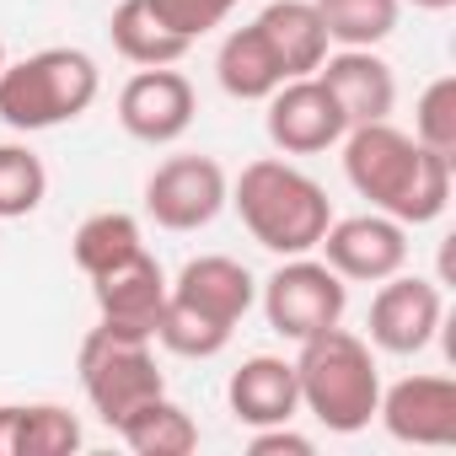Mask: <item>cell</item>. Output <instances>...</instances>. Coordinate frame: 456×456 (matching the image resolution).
Segmentation results:
<instances>
[{
    "mask_svg": "<svg viewBox=\"0 0 456 456\" xmlns=\"http://www.w3.org/2000/svg\"><path fill=\"white\" fill-rule=\"evenodd\" d=\"M225 403H232L237 424L264 429V424H296L301 419V387H296V360L285 354H253L225 381Z\"/></svg>",
    "mask_w": 456,
    "mask_h": 456,
    "instance_id": "16",
    "label": "cell"
},
{
    "mask_svg": "<svg viewBox=\"0 0 456 456\" xmlns=\"http://www.w3.org/2000/svg\"><path fill=\"white\" fill-rule=\"evenodd\" d=\"M317 81L333 92L344 124H381L397 108V76L376 49H328V60L317 65Z\"/></svg>",
    "mask_w": 456,
    "mask_h": 456,
    "instance_id": "14",
    "label": "cell"
},
{
    "mask_svg": "<svg viewBox=\"0 0 456 456\" xmlns=\"http://www.w3.org/2000/svg\"><path fill=\"white\" fill-rule=\"evenodd\" d=\"M167 296L193 306V312H204V317H215V322H225V328H237L253 312V301H258V280L237 258L204 253V258H188L177 269V280H167Z\"/></svg>",
    "mask_w": 456,
    "mask_h": 456,
    "instance_id": "15",
    "label": "cell"
},
{
    "mask_svg": "<svg viewBox=\"0 0 456 456\" xmlns=\"http://www.w3.org/2000/svg\"><path fill=\"white\" fill-rule=\"evenodd\" d=\"M113 435H118L134 456H188V451H199V424H193V413H188L183 403H172L167 392H156V397H145L140 408H129V413L113 424Z\"/></svg>",
    "mask_w": 456,
    "mask_h": 456,
    "instance_id": "19",
    "label": "cell"
},
{
    "mask_svg": "<svg viewBox=\"0 0 456 456\" xmlns=\"http://www.w3.org/2000/svg\"><path fill=\"white\" fill-rule=\"evenodd\" d=\"M317 253L344 285H381L408 269V225L381 209L344 215V220H328Z\"/></svg>",
    "mask_w": 456,
    "mask_h": 456,
    "instance_id": "8",
    "label": "cell"
},
{
    "mask_svg": "<svg viewBox=\"0 0 456 456\" xmlns=\"http://www.w3.org/2000/svg\"><path fill=\"white\" fill-rule=\"evenodd\" d=\"M232 199V177L215 156H167L145 177V215L161 232H204Z\"/></svg>",
    "mask_w": 456,
    "mask_h": 456,
    "instance_id": "7",
    "label": "cell"
},
{
    "mask_svg": "<svg viewBox=\"0 0 456 456\" xmlns=\"http://www.w3.org/2000/svg\"><path fill=\"white\" fill-rule=\"evenodd\" d=\"M338 145H344V177L370 209H381V215H392L403 225H429V220L445 215L456 161L424 151L392 118L354 124V129H344Z\"/></svg>",
    "mask_w": 456,
    "mask_h": 456,
    "instance_id": "1",
    "label": "cell"
},
{
    "mask_svg": "<svg viewBox=\"0 0 456 456\" xmlns=\"http://www.w3.org/2000/svg\"><path fill=\"white\" fill-rule=\"evenodd\" d=\"M258 306L269 317V328L290 344L312 338V333H328L344 322L349 312V285L312 253L301 258H285L264 285H258Z\"/></svg>",
    "mask_w": 456,
    "mask_h": 456,
    "instance_id": "6",
    "label": "cell"
},
{
    "mask_svg": "<svg viewBox=\"0 0 456 456\" xmlns=\"http://www.w3.org/2000/svg\"><path fill=\"white\" fill-rule=\"evenodd\" d=\"M296 387L301 413H312L328 435H360L381 403L376 349L349 328L312 333L296 344Z\"/></svg>",
    "mask_w": 456,
    "mask_h": 456,
    "instance_id": "3",
    "label": "cell"
},
{
    "mask_svg": "<svg viewBox=\"0 0 456 456\" xmlns=\"http://www.w3.org/2000/svg\"><path fill=\"white\" fill-rule=\"evenodd\" d=\"M333 49H376L397 33L403 0H312Z\"/></svg>",
    "mask_w": 456,
    "mask_h": 456,
    "instance_id": "22",
    "label": "cell"
},
{
    "mask_svg": "<svg viewBox=\"0 0 456 456\" xmlns=\"http://www.w3.org/2000/svg\"><path fill=\"white\" fill-rule=\"evenodd\" d=\"M81 370V392L92 403V413L113 429L129 408H140L145 397L167 392V376L156 365V338H134V333H113V328H92L81 338L76 354Z\"/></svg>",
    "mask_w": 456,
    "mask_h": 456,
    "instance_id": "5",
    "label": "cell"
},
{
    "mask_svg": "<svg viewBox=\"0 0 456 456\" xmlns=\"http://www.w3.org/2000/svg\"><path fill=\"white\" fill-rule=\"evenodd\" d=\"M215 81L225 97H237V102H264L274 86H285V70L274 60V49L264 44V33L248 22V28H232L215 54Z\"/></svg>",
    "mask_w": 456,
    "mask_h": 456,
    "instance_id": "18",
    "label": "cell"
},
{
    "mask_svg": "<svg viewBox=\"0 0 456 456\" xmlns=\"http://www.w3.org/2000/svg\"><path fill=\"white\" fill-rule=\"evenodd\" d=\"M232 204L248 225V237L274 253V258H301V253H317L328 220H333V204H328V188L290 167L285 156H258L237 172L232 183Z\"/></svg>",
    "mask_w": 456,
    "mask_h": 456,
    "instance_id": "2",
    "label": "cell"
},
{
    "mask_svg": "<svg viewBox=\"0 0 456 456\" xmlns=\"http://www.w3.org/2000/svg\"><path fill=\"white\" fill-rule=\"evenodd\" d=\"M108 33H113V49H118L129 65H177V60L193 49L188 38H177V33L156 17L151 0H118Z\"/></svg>",
    "mask_w": 456,
    "mask_h": 456,
    "instance_id": "20",
    "label": "cell"
},
{
    "mask_svg": "<svg viewBox=\"0 0 456 456\" xmlns=\"http://www.w3.org/2000/svg\"><path fill=\"white\" fill-rule=\"evenodd\" d=\"M0 70H6V44H0Z\"/></svg>",
    "mask_w": 456,
    "mask_h": 456,
    "instance_id": "32",
    "label": "cell"
},
{
    "mask_svg": "<svg viewBox=\"0 0 456 456\" xmlns=\"http://www.w3.org/2000/svg\"><path fill=\"white\" fill-rule=\"evenodd\" d=\"M145 248V232H140V220L134 215H124V209H97V215H86L81 225H76V237H70V258H76V269L92 280V274H102V269H113V264H124V258H134Z\"/></svg>",
    "mask_w": 456,
    "mask_h": 456,
    "instance_id": "21",
    "label": "cell"
},
{
    "mask_svg": "<svg viewBox=\"0 0 456 456\" xmlns=\"http://www.w3.org/2000/svg\"><path fill=\"white\" fill-rule=\"evenodd\" d=\"M102 92V70L86 49H38L28 60H6L0 70V124L17 134L76 124Z\"/></svg>",
    "mask_w": 456,
    "mask_h": 456,
    "instance_id": "4",
    "label": "cell"
},
{
    "mask_svg": "<svg viewBox=\"0 0 456 456\" xmlns=\"http://www.w3.org/2000/svg\"><path fill=\"white\" fill-rule=\"evenodd\" d=\"M376 419L403 445H424V451L456 445V381L451 376H435V370L403 376V381L381 387Z\"/></svg>",
    "mask_w": 456,
    "mask_h": 456,
    "instance_id": "12",
    "label": "cell"
},
{
    "mask_svg": "<svg viewBox=\"0 0 456 456\" xmlns=\"http://www.w3.org/2000/svg\"><path fill=\"white\" fill-rule=\"evenodd\" d=\"M49 199V167L33 145H0V220H28Z\"/></svg>",
    "mask_w": 456,
    "mask_h": 456,
    "instance_id": "24",
    "label": "cell"
},
{
    "mask_svg": "<svg viewBox=\"0 0 456 456\" xmlns=\"http://www.w3.org/2000/svg\"><path fill=\"white\" fill-rule=\"evenodd\" d=\"M408 6H413V12H451L456 0H408Z\"/></svg>",
    "mask_w": 456,
    "mask_h": 456,
    "instance_id": "30",
    "label": "cell"
},
{
    "mask_svg": "<svg viewBox=\"0 0 456 456\" xmlns=\"http://www.w3.org/2000/svg\"><path fill=\"white\" fill-rule=\"evenodd\" d=\"M220 6H225V12H237V6H242V0H220Z\"/></svg>",
    "mask_w": 456,
    "mask_h": 456,
    "instance_id": "31",
    "label": "cell"
},
{
    "mask_svg": "<svg viewBox=\"0 0 456 456\" xmlns=\"http://www.w3.org/2000/svg\"><path fill=\"white\" fill-rule=\"evenodd\" d=\"M151 6H156V17H161L177 38H188V44H199L204 33H215L225 17H232L220 0H151Z\"/></svg>",
    "mask_w": 456,
    "mask_h": 456,
    "instance_id": "27",
    "label": "cell"
},
{
    "mask_svg": "<svg viewBox=\"0 0 456 456\" xmlns=\"http://www.w3.org/2000/svg\"><path fill=\"white\" fill-rule=\"evenodd\" d=\"M413 140L456 161V76H435L413 102Z\"/></svg>",
    "mask_w": 456,
    "mask_h": 456,
    "instance_id": "25",
    "label": "cell"
},
{
    "mask_svg": "<svg viewBox=\"0 0 456 456\" xmlns=\"http://www.w3.org/2000/svg\"><path fill=\"white\" fill-rule=\"evenodd\" d=\"M365 328H370L365 344L381 354H403V360L424 354L435 344V333L445 328V296L424 274H392V280H381Z\"/></svg>",
    "mask_w": 456,
    "mask_h": 456,
    "instance_id": "9",
    "label": "cell"
},
{
    "mask_svg": "<svg viewBox=\"0 0 456 456\" xmlns=\"http://www.w3.org/2000/svg\"><path fill=\"white\" fill-rule=\"evenodd\" d=\"M81 451V419L60 403H22V456H70Z\"/></svg>",
    "mask_w": 456,
    "mask_h": 456,
    "instance_id": "26",
    "label": "cell"
},
{
    "mask_svg": "<svg viewBox=\"0 0 456 456\" xmlns=\"http://www.w3.org/2000/svg\"><path fill=\"white\" fill-rule=\"evenodd\" d=\"M253 28H258L264 44L274 49L285 81L317 76V65H322L328 49H333V44H328V28H322V17H317L312 0H269V6L253 17Z\"/></svg>",
    "mask_w": 456,
    "mask_h": 456,
    "instance_id": "17",
    "label": "cell"
},
{
    "mask_svg": "<svg viewBox=\"0 0 456 456\" xmlns=\"http://www.w3.org/2000/svg\"><path fill=\"white\" fill-rule=\"evenodd\" d=\"M312 435L290 429V424H264L248 435V456H312Z\"/></svg>",
    "mask_w": 456,
    "mask_h": 456,
    "instance_id": "28",
    "label": "cell"
},
{
    "mask_svg": "<svg viewBox=\"0 0 456 456\" xmlns=\"http://www.w3.org/2000/svg\"><path fill=\"white\" fill-rule=\"evenodd\" d=\"M0 456H22V403H0Z\"/></svg>",
    "mask_w": 456,
    "mask_h": 456,
    "instance_id": "29",
    "label": "cell"
},
{
    "mask_svg": "<svg viewBox=\"0 0 456 456\" xmlns=\"http://www.w3.org/2000/svg\"><path fill=\"white\" fill-rule=\"evenodd\" d=\"M92 301H97V322L113 333H134V338H156V317L167 306V274L151 258V248H140L134 258L92 274Z\"/></svg>",
    "mask_w": 456,
    "mask_h": 456,
    "instance_id": "13",
    "label": "cell"
},
{
    "mask_svg": "<svg viewBox=\"0 0 456 456\" xmlns=\"http://www.w3.org/2000/svg\"><path fill=\"white\" fill-rule=\"evenodd\" d=\"M232 333H237V328H225V322H215V317H204V312L172 301V296H167V306H161V317H156V344H161L167 354H177V360H215L225 344H232Z\"/></svg>",
    "mask_w": 456,
    "mask_h": 456,
    "instance_id": "23",
    "label": "cell"
},
{
    "mask_svg": "<svg viewBox=\"0 0 456 456\" xmlns=\"http://www.w3.org/2000/svg\"><path fill=\"white\" fill-rule=\"evenodd\" d=\"M199 113L193 81L172 65H140L118 92V124L140 145H177Z\"/></svg>",
    "mask_w": 456,
    "mask_h": 456,
    "instance_id": "10",
    "label": "cell"
},
{
    "mask_svg": "<svg viewBox=\"0 0 456 456\" xmlns=\"http://www.w3.org/2000/svg\"><path fill=\"white\" fill-rule=\"evenodd\" d=\"M264 129L285 156H322L344 140V113L317 76H296L264 97Z\"/></svg>",
    "mask_w": 456,
    "mask_h": 456,
    "instance_id": "11",
    "label": "cell"
}]
</instances>
